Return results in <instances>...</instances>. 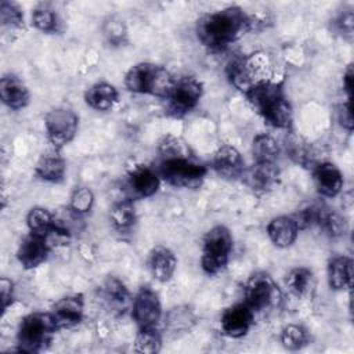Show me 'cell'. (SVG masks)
I'll use <instances>...</instances> for the list:
<instances>
[{
	"mask_svg": "<svg viewBox=\"0 0 354 354\" xmlns=\"http://www.w3.org/2000/svg\"><path fill=\"white\" fill-rule=\"evenodd\" d=\"M252 28L250 17L238 6L205 14L196 22L198 40L212 51L225 50Z\"/></svg>",
	"mask_w": 354,
	"mask_h": 354,
	"instance_id": "6da1fadb",
	"label": "cell"
},
{
	"mask_svg": "<svg viewBox=\"0 0 354 354\" xmlns=\"http://www.w3.org/2000/svg\"><path fill=\"white\" fill-rule=\"evenodd\" d=\"M252 108L275 129H289L292 124V106L285 97L282 84L274 80L261 82L245 93Z\"/></svg>",
	"mask_w": 354,
	"mask_h": 354,
	"instance_id": "7a4b0ae2",
	"label": "cell"
},
{
	"mask_svg": "<svg viewBox=\"0 0 354 354\" xmlns=\"http://www.w3.org/2000/svg\"><path fill=\"white\" fill-rule=\"evenodd\" d=\"M174 82L166 68L152 62L136 64L124 75V86L129 91L165 98L171 91Z\"/></svg>",
	"mask_w": 354,
	"mask_h": 354,
	"instance_id": "3957f363",
	"label": "cell"
},
{
	"mask_svg": "<svg viewBox=\"0 0 354 354\" xmlns=\"http://www.w3.org/2000/svg\"><path fill=\"white\" fill-rule=\"evenodd\" d=\"M156 173L160 180L176 188L196 189L202 185L207 169L202 163L196 162L191 153L178 156L160 158Z\"/></svg>",
	"mask_w": 354,
	"mask_h": 354,
	"instance_id": "277c9868",
	"label": "cell"
},
{
	"mask_svg": "<svg viewBox=\"0 0 354 354\" xmlns=\"http://www.w3.org/2000/svg\"><path fill=\"white\" fill-rule=\"evenodd\" d=\"M57 330L58 326L51 313H32L26 315L18 329L19 351L40 353L46 350Z\"/></svg>",
	"mask_w": 354,
	"mask_h": 354,
	"instance_id": "5b68a950",
	"label": "cell"
},
{
	"mask_svg": "<svg viewBox=\"0 0 354 354\" xmlns=\"http://www.w3.org/2000/svg\"><path fill=\"white\" fill-rule=\"evenodd\" d=\"M232 252V235L225 225H214L203 238L201 266L209 275L221 272Z\"/></svg>",
	"mask_w": 354,
	"mask_h": 354,
	"instance_id": "8992f818",
	"label": "cell"
},
{
	"mask_svg": "<svg viewBox=\"0 0 354 354\" xmlns=\"http://www.w3.org/2000/svg\"><path fill=\"white\" fill-rule=\"evenodd\" d=\"M268 58L264 54H252L249 57H235L227 65V76L232 86L246 93L250 87L270 80Z\"/></svg>",
	"mask_w": 354,
	"mask_h": 354,
	"instance_id": "52a82bcc",
	"label": "cell"
},
{
	"mask_svg": "<svg viewBox=\"0 0 354 354\" xmlns=\"http://www.w3.org/2000/svg\"><path fill=\"white\" fill-rule=\"evenodd\" d=\"M282 292L272 277L259 271L249 277L245 285V303L254 313H264L279 307Z\"/></svg>",
	"mask_w": 354,
	"mask_h": 354,
	"instance_id": "ba28073f",
	"label": "cell"
},
{
	"mask_svg": "<svg viewBox=\"0 0 354 354\" xmlns=\"http://www.w3.org/2000/svg\"><path fill=\"white\" fill-rule=\"evenodd\" d=\"M203 95V84L194 76H183L174 82L167 100V113L183 118L196 108Z\"/></svg>",
	"mask_w": 354,
	"mask_h": 354,
	"instance_id": "9c48e42d",
	"label": "cell"
},
{
	"mask_svg": "<svg viewBox=\"0 0 354 354\" xmlns=\"http://www.w3.org/2000/svg\"><path fill=\"white\" fill-rule=\"evenodd\" d=\"M44 126L47 140L55 149H59L75 138L77 133L79 118L72 109L55 108L46 115Z\"/></svg>",
	"mask_w": 354,
	"mask_h": 354,
	"instance_id": "30bf717a",
	"label": "cell"
},
{
	"mask_svg": "<svg viewBox=\"0 0 354 354\" xmlns=\"http://www.w3.org/2000/svg\"><path fill=\"white\" fill-rule=\"evenodd\" d=\"M131 315L138 328L156 326L162 318V304L155 290L141 288L133 300Z\"/></svg>",
	"mask_w": 354,
	"mask_h": 354,
	"instance_id": "8fae6325",
	"label": "cell"
},
{
	"mask_svg": "<svg viewBox=\"0 0 354 354\" xmlns=\"http://www.w3.org/2000/svg\"><path fill=\"white\" fill-rule=\"evenodd\" d=\"M254 311L243 301L224 310L220 318V326L224 335L239 339L248 335L253 325Z\"/></svg>",
	"mask_w": 354,
	"mask_h": 354,
	"instance_id": "7c38bea8",
	"label": "cell"
},
{
	"mask_svg": "<svg viewBox=\"0 0 354 354\" xmlns=\"http://www.w3.org/2000/svg\"><path fill=\"white\" fill-rule=\"evenodd\" d=\"M160 185V177L156 170L148 166L133 169L126 180V192L129 199H144L155 195Z\"/></svg>",
	"mask_w": 354,
	"mask_h": 354,
	"instance_id": "4fadbf2b",
	"label": "cell"
},
{
	"mask_svg": "<svg viewBox=\"0 0 354 354\" xmlns=\"http://www.w3.org/2000/svg\"><path fill=\"white\" fill-rule=\"evenodd\" d=\"M84 299L83 295H69L59 299L51 311L58 329H71L83 319Z\"/></svg>",
	"mask_w": 354,
	"mask_h": 354,
	"instance_id": "5bb4252c",
	"label": "cell"
},
{
	"mask_svg": "<svg viewBox=\"0 0 354 354\" xmlns=\"http://www.w3.org/2000/svg\"><path fill=\"white\" fill-rule=\"evenodd\" d=\"M50 252V243L47 238L29 234L19 243L17 257L24 268L32 270L46 261Z\"/></svg>",
	"mask_w": 354,
	"mask_h": 354,
	"instance_id": "9a60e30c",
	"label": "cell"
},
{
	"mask_svg": "<svg viewBox=\"0 0 354 354\" xmlns=\"http://www.w3.org/2000/svg\"><path fill=\"white\" fill-rule=\"evenodd\" d=\"M213 169L223 178L235 180L243 176L245 162L241 152L235 147L223 145L214 152Z\"/></svg>",
	"mask_w": 354,
	"mask_h": 354,
	"instance_id": "2e32d148",
	"label": "cell"
},
{
	"mask_svg": "<svg viewBox=\"0 0 354 354\" xmlns=\"http://www.w3.org/2000/svg\"><path fill=\"white\" fill-rule=\"evenodd\" d=\"M317 189L326 198L336 196L343 188V174L339 167L330 162H321L313 171Z\"/></svg>",
	"mask_w": 354,
	"mask_h": 354,
	"instance_id": "e0dca14e",
	"label": "cell"
},
{
	"mask_svg": "<svg viewBox=\"0 0 354 354\" xmlns=\"http://www.w3.org/2000/svg\"><path fill=\"white\" fill-rule=\"evenodd\" d=\"M0 97L4 105L18 111L29 104L30 94L28 87L14 75H6L0 80Z\"/></svg>",
	"mask_w": 354,
	"mask_h": 354,
	"instance_id": "ac0fdd59",
	"label": "cell"
},
{
	"mask_svg": "<svg viewBox=\"0 0 354 354\" xmlns=\"http://www.w3.org/2000/svg\"><path fill=\"white\" fill-rule=\"evenodd\" d=\"M299 224L295 217L278 216L267 225V234L271 242L278 248H289L295 243L299 235Z\"/></svg>",
	"mask_w": 354,
	"mask_h": 354,
	"instance_id": "d6986e66",
	"label": "cell"
},
{
	"mask_svg": "<svg viewBox=\"0 0 354 354\" xmlns=\"http://www.w3.org/2000/svg\"><path fill=\"white\" fill-rule=\"evenodd\" d=\"M148 267L152 277L160 282H167L177 268L176 254L166 246H156L151 250Z\"/></svg>",
	"mask_w": 354,
	"mask_h": 354,
	"instance_id": "ffe728a7",
	"label": "cell"
},
{
	"mask_svg": "<svg viewBox=\"0 0 354 354\" xmlns=\"http://www.w3.org/2000/svg\"><path fill=\"white\" fill-rule=\"evenodd\" d=\"M246 184L254 191H268L277 185L279 169L277 163L256 162L248 171L243 173Z\"/></svg>",
	"mask_w": 354,
	"mask_h": 354,
	"instance_id": "44dd1931",
	"label": "cell"
},
{
	"mask_svg": "<svg viewBox=\"0 0 354 354\" xmlns=\"http://www.w3.org/2000/svg\"><path fill=\"white\" fill-rule=\"evenodd\" d=\"M66 173L65 159L58 153V149H53L40 156L35 166V174L48 183H59L64 180Z\"/></svg>",
	"mask_w": 354,
	"mask_h": 354,
	"instance_id": "7402d4cb",
	"label": "cell"
},
{
	"mask_svg": "<svg viewBox=\"0 0 354 354\" xmlns=\"http://www.w3.org/2000/svg\"><path fill=\"white\" fill-rule=\"evenodd\" d=\"M102 299L106 307L116 314H123L130 304V293L126 285L116 277H109L101 288Z\"/></svg>",
	"mask_w": 354,
	"mask_h": 354,
	"instance_id": "603a6c76",
	"label": "cell"
},
{
	"mask_svg": "<svg viewBox=\"0 0 354 354\" xmlns=\"http://www.w3.org/2000/svg\"><path fill=\"white\" fill-rule=\"evenodd\" d=\"M328 282L335 290H343L353 285V260L347 256H336L328 264Z\"/></svg>",
	"mask_w": 354,
	"mask_h": 354,
	"instance_id": "cb8c5ba5",
	"label": "cell"
},
{
	"mask_svg": "<svg viewBox=\"0 0 354 354\" xmlns=\"http://www.w3.org/2000/svg\"><path fill=\"white\" fill-rule=\"evenodd\" d=\"M119 93L113 84L100 82L87 88L84 94L86 104L95 111H108L118 102Z\"/></svg>",
	"mask_w": 354,
	"mask_h": 354,
	"instance_id": "d4e9b609",
	"label": "cell"
},
{
	"mask_svg": "<svg viewBox=\"0 0 354 354\" xmlns=\"http://www.w3.org/2000/svg\"><path fill=\"white\" fill-rule=\"evenodd\" d=\"M109 218L116 231H119V232L131 231L137 221V213H136L133 201L123 199V201L115 203L111 209Z\"/></svg>",
	"mask_w": 354,
	"mask_h": 354,
	"instance_id": "484cf974",
	"label": "cell"
},
{
	"mask_svg": "<svg viewBox=\"0 0 354 354\" xmlns=\"http://www.w3.org/2000/svg\"><path fill=\"white\" fill-rule=\"evenodd\" d=\"M196 322L194 311L188 306H177L170 308L165 315V328L170 333L188 332Z\"/></svg>",
	"mask_w": 354,
	"mask_h": 354,
	"instance_id": "4316f807",
	"label": "cell"
},
{
	"mask_svg": "<svg viewBox=\"0 0 354 354\" xmlns=\"http://www.w3.org/2000/svg\"><path fill=\"white\" fill-rule=\"evenodd\" d=\"M252 153L259 163H277L281 149L271 136L257 134L252 142Z\"/></svg>",
	"mask_w": 354,
	"mask_h": 354,
	"instance_id": "83f0119b",
	"label": "cell"
},
{
	"mask_svg": "<svg viewBox=\"0 0 354 354\" xmlns=\"http://www.w3.org/2000/svg\"><path fill=\"white\" fill-rule=\"evenodd\" d=\"M26 224H28L30 234L44 236V238H47L57 227V221H55L54 216L51 214L50 210H47L44 207L30 209V212L28 213V217H26Z\"/></svg>",
	"mask_w": 354,
	"mask_h": 354,
	"instance_id": "f1b7e54d",
	"label": "cell"
},
{
	"mask_svg": "<svg viewBox=\"0 0 354 354\" xmlns=\"http://www.w3.org/2000/svg\"><path fill=\"white\" fill-rule=\"evenodd\" d=\"M32 24L36 29L43 33H58L61 32V18L57 11L48 4H39L32 12Z\"/></svg>",
	"mask_w": 354,
	"mask_h": 354,
	"instance_id": "f546056e",
	"label": "cell"
},
{
	"mask_svg": "<svg viewBox=\"0 0 354 354\" xmlns=\"http://www.w3.org/2000/svg\"><path fill=\"white\" fill-rule=\"evenodd\" d=\"M162 348V333L156 326L140 328L134 339V351L142 354H153Z\"/></svg>",
	"mask_w": 354,
	"mask_h": 354,
	"instance_id": "4dcf8cb0",
	"label": "cell"
},
{
	"mask_svg": "<svg viewBox=\"0 0 354 354\" xmlns=\"http://www.w3.org/2000/svg\"><path fill=\"white\" fill-rule=\"evenodd\" d=\"M286 286L289 292L297 297L306 296L313 286V272L307 267H296L286 275Z\"/></svg>",
	"mask_w": 354,
	"mask_h": 354,
	"instance_id": "1f68e13d",
	"label": "cell"
},
{
	"mask_svg": "<svg viewBox=\"0 0 354 354\" xmlns=\"http://www.w3.org/2000/svg\"><path fill=\"white\" fill-rule=\"evenodd\" d=\"M310 342L308 330L297 324L286 325L281 332V343L288 350H300Z\"/></svg>",
	"mask_w": 354,
	"mask_h": 354,
	"instance_id": "d6a6232c",
	"label": "cell"
},
{
	"mask_svg": "<svg viewBox=\"0 0 354 354\" xmlns=\"http://www.w3.org/2000/svg\"><path fill=\"white\" fill-rule=\"evenodd\" d=\"M102 33L112 46H123L127 41V28L119 17H109L102 25Z\"/></svg>",
	"mask_w": 354,
	"mask_h": 354,
	"instance_id": "836d02e7",
	"label": "cell"
},
{
	"mask_svg": "<svg viewBox=\"0 0 354 354\" xmlns=\"http://www.w3.org/2000/svg\"><path fill=\"white\" fill-rule=\"evenodd\" d=\"M94 205V194L88 187H76L71 195L69 209L77 216L86 214Z\"/></svg>",
	"mask_w": 354,
	"mask_h": 354,
	"instance_id": "e575fe53",
	"label": "cell"
},
{
	"mask_svg": "<svg viewBox=\"0 0 354 354\" xmlns=\"http://www.w3.org/2000/svg\"><path fill=\"white\" fill-rule=\"evenodd\" d=\"M0 21L1 25L10 28L24 26V12L21 7L10 0H3L0 3Z\"/></svg>",
	"mask_w": 354,
	"mask_h": 354,
	"instance_id": "d590c367",
	"label": "cell"
},
{
	"mask_svg": "<svg viewBox=\"0 0 354 354\" xmlns=\"http://www.w3.org/2000/svg\"><path fill=\"white\" fill-rule=\"evenodd\" d=\"M335 28L344 39L351 40L353 39V32H354V14H353V11L347 10L344 12H342L335 19Z\"/></svg>",
	"mask_w": 354,
	"mask_h": 354,
	"instance_id": "8d00e7d4",
	"label": "cell"
},
{
	"mask_svg": "<svg viewBox=\"0 0 354 354\" xmlns=\"http://www.w3.org/2000/svg\"><path fill=\"white\" fill-rule=\"evenodd\" d=\"M14 297H15V295H14L12 281L6 277H1V279H0V301H1V313L3 314L12 304Z\"/></svg>",
	"mask_w": 354,
	"mask_h": 354,
	"instance_id": "74e56055",
	"label": "cell"
},
{
	"mask_svg": "<svg viewBox=\"0 0 354 354\" xmlns=\"http://www.w3.org/2000/svg\"><path fill=\"white\" fill-rule=\"evenodd\" d=\"M337 120L339 123L348 131L353 130V111H351V101L347 100L343 102L337 109Z\"/></svg>",
	"mask_w": 354,
	"mask_h": 354,
	"instance_id": "f35d334b",
	"label": "cell"
},
{
	"mask_svg": "<svg viewBox=\"0 0 354 354\" xmlns=\"http://www.w3.org/2000/svg\"><path fill=\"white\" fill-rule=\"evenodd\" d=\"M353 77H354L353 65H348L346 72L343 73V88L347 94V100L350 101H351V93H353Z\"/></svg>",
	"mask_w": 354,
	"mask_h": 354,
	"instance_id": "ab89813d",
	"label": "cell"
}]
</instances>
